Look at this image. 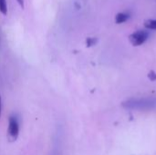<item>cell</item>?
<instances>
[{
	"label": "cell",
	"instance_id": "cell-1",
	"mask_svg": "<svg viewBox=\"0 0 156 155\" xmlns=\"http://www.w3.org/2000/svg\"><path fill=\"white\" fill-rule=\"evenodd\" d=\"M122 106L129 110H151L156 108L155 98L131 99L122 103Z\"/></svg>",
	"mask_w": 156,
	"mask_h": 155
},
{
	"label": "cell",
	"instance_id": "cell-2",
	"mask_svg": "<svg viewBox=\"0 0 156 155\" xmlns=\"http://www.w3.org/2000/svg\"><path fill=\"white\" fill-rule=\"evenodd\" d=\"M7 134L10 141H16L19 135V122L16 116L12 115L8 120V129Z\"/></svg>",
	"mask_w": 156,
	"mask_h": 155
},
{
	"label": "cell",
	"instance_id": "cell-3",
	"mask_svg": "<svg viewBox=\"0 0 156 155\" xmlns=\"http://www.w3.org/2000/svg\"><path fill=\"white\" fill-rule=\"evenodd\" d=\"M149 32L146 30H138L136 32H133L129 37V40L131 44L134 47H138L143 45L148 38H149Z\"/></svg>",
	"mask_w": 156,
	"mask_h": 155
},
{
	"label": "cell",
	"instance_id": "cell-4",
	"mask_svg": "<svg viewBox=\"0 0 156 155\" xmlns=\"http://www.w3.org/2000/svg\"><path fill=\"white\" fill-rule=\"evenodd\" d=\"M131 17V14L129 12H120L115 16V23L116 24H122L129 20Z\"/></svg>",
	"mask_w": 156,
	"mask_h": 155
},
{
	"label": "cell",
	"instance_id": "cell-5",
	"mask_svg": "<svg viewBox=\"0 0 156 155\" xmlns=\"http://www.w3.org/2000/svg\"><path fill=\"white\" fill-rule=\"evenodd\" d=\"M145 27L149 28V29H153L156 30V19H149L144 23Z\"/></svg>",
	"mask_w": 156,
	"mask_h": 155
},
{
	"label": "cell",
	"instance_id": "cell-6",
	"mask_svg": "<svg viewBox=\"0 0 156 155\" xmlns=\"http://www.w3.org/2000/svg\"><path fill=\"white\" fill-rule=\"evenodd\" d=\"M0 12L3 15L7 14V3H6V0H0Z\"/></svg>",
	"mask_w": 156,
	"mask_h": 155
},
{
	"label": "cell",
	"instance_id": "cell-7",
	"mask_svg": "<svg viewBox=\"0 0 156 155\" xmlns=\"http://www.w3.org/2000/svg\"><path fill=\"white\" fill-rule=\"evenodd\" d=\"M97 41H98V39L95 38V37H89L87 39V46L88 47H91V46L95 45L97 43Z\"/></svg>",
	"mask_w": 156,
	"mask_h": 155
},
{
	"label": "cell",
	"instance_id": "cell-8",
	"mask_svg": "<svg viewBox=\"0 0 156 155\" xmlns=\"http://www.w3.org/2000/svg\"><path fill=\"white\" fill-rule=\"evenodd\" d=\"M148 77H149V79H150L152 81H154V80H156V73L155 72H154L153 70H152V71H150V73H149Z\"/></svg>",
	"mask_w": 156,
	"mask_h": 155
},
{
	"label": "cell",
	"instance_id": "cell-9",
	"mask_svg": "<svg viewBox=\"0 0 156 155\" xmlns=\"http://www.w3.org/2000/svg\"><path fill=\"white\" fill-rule=\"evenodd\" d=\"M17 1V3L19 4V5L22 7V8H24V4H25V0H16Z\"/></svg>",
	"mask_w": 156,
	"mask_h": 155
},
{
	"label": "cell",
	"instance_id": "cell-10",
	"mask_svg": "<svg viewBox=\"0 0 156 155\" xmlns=\"http://www.w3.org/2000/svg\"><path fill=\"white\" fill-rule=\"evenodd\" d=\"M1 111H2V104H1V97H0V116H1Z\"/></svg>",
	"mask_w": 156,
	"mask_h": 155
}]
</instances>
